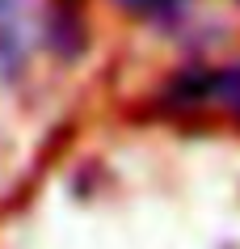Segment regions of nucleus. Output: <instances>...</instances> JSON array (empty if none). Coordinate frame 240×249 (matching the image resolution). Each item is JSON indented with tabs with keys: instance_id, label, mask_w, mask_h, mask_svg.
Masks as SVG:
<instances>
[{
	"instance_id": "nucleus-1",
	"label": "nucleus",
	"mask_w": 240,
	"mask_h": 249,
	"mask_svg": "<svg viewBox=\"0 0 240 249\" xmlns=\"http://www.w3.org/2000/svg\"><path fill=\"white\" fill-rule=\"evenodd\" d=\"M211 97L240 118V64H227L219 72H211Z\"/></svg>"
},
{
	"instance_id": "nucleus-2",
	"label": "nucleus",
	"mask_w": 240,
	"mask_h": 249,
	"mask_svg": "<svg viewBox=\"0 0 240 249\" xmlns=\"http://www.w3.org/2000/svg\"><path fill=\"white\" fill-rule=\"evenodd\" d=\"M122 4H131V9H164L169 0H122Z\"/></svg>"
}]
</instances>
